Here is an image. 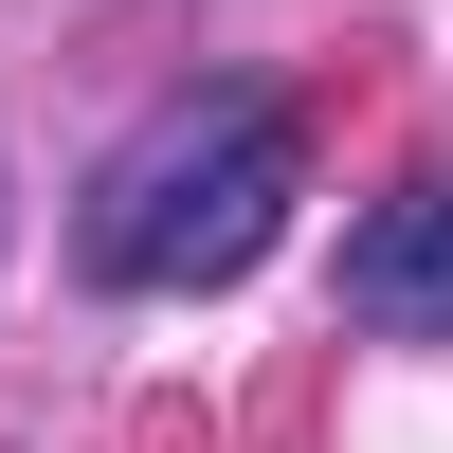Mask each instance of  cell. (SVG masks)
I'll use <instances>...</instances> for the list:
<instances>
[{"instance_id":"cell-2","label":"cell","mask_w":453,"mask_h":453,"mask_svg":"<svg viewBox=\"0 0 453 453\" xmlns=\"http://www.w3.org/2000/svg\"><path fill=\"white\" fill-rule=\"evenodd\" d=\"M345 309L399 326V345H453V164L399 181L381 218H345Z\"/></svg>"},{"instance_id":"cell-1","label":"cell","mask_w":453,"mask_h":453,"mask_svg":"<svg viewBox=\"0 0 453 453\" xmlns=\"http://www.w3.org/2000/svg\"><path fill=\"white\" fill-rule=\"evenodd\" d=\"M290 200H309V127H290V91L200 73V91H164V109L91 164L73 254H91V290H236L254 254L290 236Z\"/></svg>"}]
</instances>
